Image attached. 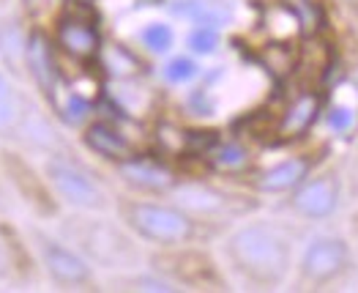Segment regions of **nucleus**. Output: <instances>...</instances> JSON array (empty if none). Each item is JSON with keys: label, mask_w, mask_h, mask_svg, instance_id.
Listing matches in <instances>:
<instances>
[{"label": "nucleus", "mask_w": 358, "mask_h": 293, "mask_svg": "<svg viewBox=\"0 0 358 293\" xmlns=\"http://www.w3.org/2000/svg\"><path fill=\"white\" fill-rule=\"evenodd\" d=\"M30 247L36 252V261L41 268V277L60 291H96L101 285L96 266L74 250L58 231H47L41 222H33L25 228Z\"/></svg>", "instance_id": "obj_10"}, {"label": "nucleus", "mask_w": 358, "mask_h": 293, "mask_svg": "<svg viewBox=\"0 0 358 293\" xmlns=\"http://www.w3.org/2000/svg\"><path fill=\"white\" fill-rule=\"evenodd\" d=\"M342 74L358 88V36H353L350 44L345 47V71Z\"/></svg>", "instance_id": "obj_28"}, {"label": "nucleus", "mask_w": 358, "mask_h": 293, "mask_svg": "<svg viewBox=\"0 0 358 293\" xmlns=\"http://www.w3.org/2000/svg\"><path fill=\"white\" fill-rule=\"evenodd\" d=\"M200 77V60L192 53H183V55H170L162 66V80L173 88H180V86H189Z\"/></svg>", "instance_id": "obj_24"}, {"label": "nucleus", "mask_w": 358, "mask_h": 293, "mask_svg": "<svg viewBox=\"0 0 358 293\" xmlns=\"http://www.w3.org/2000/svg\"><path fill=\"white\" fill-rule=\"evenodd\" d=\"M282 6L290 11V17L296 20L299 36L306 39H317L326 25V8L320 0H282Z\"/></svg>", "instance_id": "obj_22"}, {"label": "nucleus", "mask_w": 358, "mask_h": 293, "mask_svg": "<svg viewBox=\"0 0 358 293\" xmlns=\"http://www.w3.org/2000/svg\"><path fill=\"white\" fill-rule=\"evenodd\" d=\"M345 198H348L345 156H339V159H326L296 189L282 195V200L273 205V211L296 219L301 225H317V222L334 219L345 203Z\"/></svg>", "instance_id": "obj_7"}, {"label": "nucleus", "mask_w": 358, "mask_h": 293, "mask_svg": "<svg viewBox=\"0 0 358 293\" xmlns=\"http://www.w3.org/2000/svg\"><path fill=\"white\" fill-rule=\"evenodd\" d=\"M197 162L203 165V170L208 176L222 178V181H233V184H238L241 178H246L260 165L255 159V151L249 146V140H243L241 135H236V137L216 135L210 140V146L200 154Z\"/></svg>", "instance_id": "obj_19"}, {"label": "nucleus", "mask_w": 358, "mask_h": 293, "mask_svg": "<svg viewBox=\"0 0 358 293\" xmlns=\"http://www.w3.org/2000/svg\"><path fill=\"white\" fill-rule=\"evenodd\" d=\"M80 143L88 151L90 156L101 159L104 165L115 168L123 162L137 159L140 154H145V148L140 146L118 121L113 118H93L88 123H83L80 132Z\"/></svg>", "instance_id": "obj_18"}, {"label": "nucleus", "mask_w": 358, "mask_h": 293, "mask_svg": "<svg viewBox=\"0 0 358 293\" xmlns=\"http://www.w3.org/2000/svg\"><path fill=\"white\" fill-rule=\"evenodd\" d=\"M145 266L170 280L178 291H227L233 282L208 244L150 247Z\"/></svg>", "instance_id": "obj_8"}, {"label": "nucleus", "mask_w": 358, "mask_h": 293, "mask_svg": "<svg viewBox=\"0 0 358 293\" xmlns=\"http://www.w3.org/2000/svg\"><path fill=\"white\" fill-rule=\"evenodd\" d=\"M137 41L148 55H170L176 47V30L167 22H145L137 30Z\"/></svg>", "instance_id": "obj_23"}, {"label": "nucleus", "mask_w": 358, "mask_h": 293, "mask_svg": "<svg viewBox=\"0 0 358 293\" xmlns=\"http://www.w3.org/2000/svg\"><path fill=\"white\" fill-rule=\"evenodd\" d=\"M358 271V247L350 236L317 233L299 252L290 285L296 291H334Z\"/></svg>", "instance_id": "obj_6"}, {"label": "nucleus", "mask_w": 358, "mask_h": 293, "mask_svg": "<svg viewBox=\"0 0 358 293\" xmlns=\"http://www.w3.org/2000/svg\"><path fill=\"white\" fill-rule=\"evenodd\" d=\"M326 104V88H296L285 102L266 118V126L260 135H255V143L268 148H296L312 137V132L320 126Z\"/></svg>", "instance_id": "obj_11"}, {"label": "nucleus", "mask_w": 358, "mask_h": 293, "mask_svg": "<svg viewBox=\"0 0 358 293\" xmlns=\"http://www.w3.org/2000/svg\"><path fill=\"white\" fill-rule=\"evenodd\" d=\"M0 140L44 154L69 148L58 135L55 123L44 116V110L33 102V96L3 66H0Z\"/></svg>", "instance_id": "obj_4"}, {"label": "nucleus", "mask_w": 358, "mask_h": 293, "mask_svg": "<svg viewBox=\"0 0 358 293\" xmlns=\"http://www.w3.org/2000/svg\"><path fill=\"white\" fill-rule=\"evenodd\" d=\"M99 69L104 71V77L120 80V83H134L145 71V66H143V60L137 58V53L131 47H126V44H118V41H104Z\"/></svg>", "instance_id": "obj_21"}, {"label": "nucleus", "mask_w": 358, "mask_h": 293, "mask_svg": "<svg viewBox=\"0 0 358 293\" xmlns=\"http://www.w3.org/2000/svg\"><path fill=\"white\" fill-rule=\"evenodd\" d=\"M113 211L145 247H178V244H213L227 228L186 211L170 198H150L120 192Z\"/></svg>", "instance_id": "obj_2"}, {"label": "nucleus", "mask_w": 358, "mask_h": 293, "mask_svg": "<svg viewBox=\"0 0 358 293\" xmlns=\"http://www.w3.org/2000/svg\"><path fill=\"white\" fill-rule=\"evenodd\" d=\"M52 41L63 63H71L77 69H99L101 50H104V30L96 8L69 6L63 3L55 20H52Z\"/></svg>", "instance_id": "obj_12"}, {"label": "nucleus", "mask_w": 358, "mask_h": 293, "mask_svg": "<svg viewBox=\"0 0 358 293\" xmlns=\"http://www.w3.org/2000/svg\"><path fill=\"white\" fill-rule=\"evenodd\" d=\"M69 6H83V8H96L99 0H66Z\"/></svg>", "instance_id": "obj_30"}, {"label": "nucleus", "mask_w": 358, "mask_h": 293, "mask_svg": "<svg viewBox=\"0 0 358 293\" xmlns=\"http://www.w3.org/2000/svg\"><path fill=\"white\" fill-rule=\"evenodd\" d=\"M303 228L290 217L249 214L219 238V261L233 282L252 291H276L290 282Z\"/></svg>", "instance_id": "obj_1"}, {"label": "nucleus", "mask_w": 358, "mask_h": 293, "mask_svg": "<svg viewBox=\"0 0 358 293\" xmlns=\"http://www.w3.org/2000/svg\"><path fill=\"white\" fill-rule=\"evenodd\" d=\"M55 6H58V0H17L20 17L25 22H44L55 11Z\"/></svg>", "instance_id": "obj_26"}, {"label": "nucleus", "mask_w": 358, "mask_h": 293, "mask_svg": "<svg viewBox=\"0 0 358 293\" xmlns=\"http://www.w3.org/2000/svg\"><path fill=\"white\" fill-rule=\"evenodd\" d=\"M170 200L183 205L186 211L216 222L222 228H230L233 222H238L249 214H257L263 203L260 195L243 189V186H227V184H213L210 178L203 176H183L178 186L167 195Z\"/></svg>", "instance_id": "obj_9"}, {"label": "nucleus", "mask_w": 358, "mask_h": 293, "mask_svg": "<svg viewBox=\"0 0 358 293\" xmlns=\"http://www.w3.org/2000/svg\"><path fill=\"white\" fill-rule=\"evenodd\" d=\"M0 176L11 186L17 200L28 208L38 222H55L63 214V205L55 198L41 165H36L25 148L0 146Z\"/></svg>", "instance_id": "obj_13"}, {"label": "nucleus", "mask_w": 358, "mask_h": 293, "mask_svg": "<svg viewBox=\"0 0 358 293\" xmlns=\"http://www.w3.org/2000/svg\"><path fill=\"white\" fill-rule=\"evenodd\" d=\"M25 77L30 80L33 90L38 99L55 110L63 90V60H60L52 33L44 28L41 22H30L28 36H25Z\"/></svg>", "instance_id": "obj_15"}, {"label": "nucleus", "mask_w": 358, "mask_h": 293, "mask_svg": "<svg viewBox=\"0 0 358 293\" xmlns=\"http://www.w3.org/2000/svg\"><path fill=\"white\" fill-rule=\"evenodd\" d=\"M320 123L329 129L331 137L348 146L358 137V88L345 74L334 86H326V104Z\"/></svg>", "instance_id": "obj_20"}, {"label": "nucleus", "mask_w": 358, "mask_h": 293, "mask_svg": "<svg viewBox=\"0 0 358 293\" xmlns=\"http://www.w3.org/2000/svg\"><path fill=\"white\" fill-rule=\"evenodd\" d=\"M41 280L44 277L28 233L0 217V285L30 288L38 285Z\"/></svg>", "instance_id": "obj_17"}, {"label": "nucleus", "mask_w": 358, "mask_h": 293, "mask_svg": "<svg viewBox=\"0 0 358 293\" xmlns=\"http://www.w3.org/2000/svg\"><path fill=\"white\" fill-rule=\"evenodd\" d=\"M113 173L118 176V181L126 186V192L134 195H150V198H167L180 181H183V170L176 168L173 162L162 159L159 154H140L131 162L115 165Z\"/></svg>", "instance_id": "obj_16"}, {"label": "nucleus", "mask_w": 358, "mask_h": 293, "mask_svg": "<svg viewBox=\"0 0 358 293\" xmlns=\"http://www.w3.org/2000/svg\"><path fill=\"white\" fill-rule=\"evenodd\" d=\"M41 170L63 211H113L115 192L110 189L107 178L71 148L50 151L41 162Z\"/></svg>", "instance_id": "obj_5"}, {"label": "nucleus", "mask_w": 358, "mask_h": 293, "mask_svg": "<svg viewBox=\"0 0 358 293\" xmlns=\"http://www.w3.org/2000/svg\"><path fill=\"white\" fill-rule=\"evenodd\" d=\"M334 6H339L345 11V17L358 28V0H331Z\"/></svg>", "instance_id": "obj_29"}, {"label": "nucleus", "mask_w": 358, "mask_h": 293, "mask_svg": "<svg viewBox=\"0 0 358 293\" xmlns=\"http://www.w3.org/2000/svg\"><path fill=\"white\" fill-rule=\"evenodd\" d=\"M345 178H348V198L358 200V137L350 143V154L345 156Z\"/></svg>", "instance_id": "obj_27"}, {"label": "nucleus", "mask_w": 358, "mask_h": 293, "mask_svg": "<svg viewBox=\"0 0 358 293\" xmlns=\"http://www.w3.org/2000/svg\"><path fill=\"white\" fill-rule=\"evenodd\" d=\"M331 156V143H301L293 154H287L285 159H276L268 165H257L246 178H241L238 186L260 195V198H282L290 189H296L303 178L312 170H317L326 159Z\"/></svg>", "instance_id": "obj_14"}, {"label": "nucleus", "mask_w": 358, "mask_h": 293, "mask_svg": "<svg viewBox=\"0 0 358 293\" xmlns=\"http://www.w3.org/2000/svg\"><path fill=\"white\" fill-rule=\"evenodd\" d=\"M222 44V33L216 25H208V22H194L189 33H186V50L197 58L203 55H213Z\"/></svg>", "instance_id": "obj_25"}, {"label": "nucleus", "mask_w": 358, "mask_h": 293, "mask_svg": "<svg viewBox=\"0 0 358 293\" xmlns=\"http://www.w3.org/2000/svg\"><path fill=\"white\" fill-rule=\"evenodd\" d=\"M55 231L96 268L113 274L140 268L148 258L145 244L120 222L115 211H63L55 219Z\"/></svg>", "instance_id": "obj_3"}]
</instances>
